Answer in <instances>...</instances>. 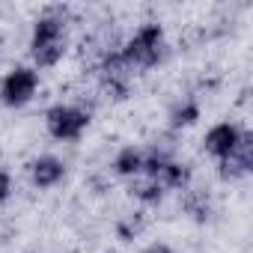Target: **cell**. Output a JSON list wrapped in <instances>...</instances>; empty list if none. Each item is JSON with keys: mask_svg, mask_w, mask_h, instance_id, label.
Returning a JSON list of instances; mask_svg holds the SVG:
<instances>
[{"mask_svg": "<svg viewBox=\"0 0 253 253\" xmlns=\"http://www.w3.org/2000/svg\"><path fill=\"white\" fill-rule=\"evenodd\" d=\"M66 54V21L60 9H48L36 18L30 33V57L39 69L57 66Z\"/></svg>", "mask_w": 253, "mask_h": 253, "instance_id": "6da1fadb", "label": "cell"}, {"mask_svg": "<svg viewBox=\"0 0 253 253\" xmlns=\"http://www.w3.org/2000/svg\"><path fill=\"white\" fill-rule=\"evenodd\" d=\"M116 54H119V60L125 63V69L131 75L155 69L161 63V57H164V30H161V24H155V21L140 24L128 36V42L122 48H116Z\"/></svg>", "mask_w": 253, "mask_h": 253, "instance_id": "7a4b0ae2", "label": "cell"}, {"mask_svg": "<svg viewBox=\"0 0 253 253\" xmlns=\"http://www.w3.org/2000/svg\"><path fill=\"white\" fill-rule=\"evenodd\" d=\"M45 128L54 140H81L89 128V113L78 104H54L45 110Z\"/></svg>", "mask_w": 253, "mask_h": 253, "instance_id": "3957f363", "label": "cell"}, {"mask_svg": "<svg viewBox=\"0 0 253 253\" xmlns=\"http://www.w3.org/2000/svg\"><path fill=\"white\" fill-rule=\"evenodd\" d=\"M39 92V69L33 66H15L0 81V101L6 107H24Z\"/></svg>", "mask_w": 253, "mask_h": 253, "instance_id": "277c9868", "label": "cell"}, {"mask_svg": "<svg viewBox=\"0 0 253 253\" xmlns=\"http://www.w3.org/2000/svg\"><path fill=\"white\" fill-rule=\"evenodd\" d=\"M217 167H220V176L229 179V182L244 179L253 170V134L250 131H241V140L235 143V149L223 161H217Z\"/></svg>", "mask_w": 253, "mask_h": 253, "instance_id": "5b68a950", "label": "cell"}, {"mask_svg": "<svg viewBox=\"0 0 253 253\" xmlns=\"http://www.w3.org/2000/svg\"><path fill=\"white\" fill-rule=\"evenodd\" d=\"M241 131H244V128H238L235 122H217V125H211V128H209V134H206V140H203V149H206L211 158L223 161V158L235 149V143L241 140Z\"/></svg>", "mask_w": 253, "mask_h": 253, "instance_id": "8992f818", "label": "cell"}, {"mask_svg": "<svg viewBox=\"0 0 253 253\" xmlns=\"http://www.w3.org/2000/svg\"><path fill=\"white\" fill-rule=\"evenodd\" d=\"M63 179H66V164H63L60 158H54V155H39V158L30 164V182H33L36 188H42V191L60 185Z\"/></svg>", "mask_w": 253, "mask_h": 253, "instance_id": "52a82bcc", "label": "cell"}, {"mask_svg": "<svg viewBox=\"0 0 253 253\" xmlns=\"http://www.w3.org/2000/svg\"><path fill=\"white\" fill-rule=\"evenodd\" d=\"M113 173L122 179H137L143 176V149L140 146H125L113 158Z\"/></svg>", "mask_w": 253, "mask_h": 253, "instance_id": "ba28073f", "label": "cell"}, {"mask_svg": "<svg viewBox=\"0 0 253 253\" xmlns=\"http://www.w3.org/2000/svg\"><path fill=\"white\" fill-rule=\"evenodd\" d=\"M197 119H200V104L194 98H185L170 110V128H188Z\"/></svg>", "mask_w": 253, "mask_h": 253, "instance_id": "9c48e42d", "label": "cell"}, {"mask_svg": "<svg viewBox=\"0 0 253 253\" xmlns=\"http://www.w3.org/2000/svg\"><path fill=\"white\" fill-rule=\"evenodd\" d=\"M131 197H137V200L146 203V206H155V203H161L164 188H161L158 182L146 179V176H137V179H131Z\"/></svg>", "mask_w": 253, "mask_h": 253, "instance_id": "30bf717a", "label": "cell"}, {"mask_svg": "<svg viewBox=\"0 0 253 253\" xmlns=\"http://www.w3.org/2000/svg\"><path fill=\"white\" fill-rule=\"evenodd\" d=\"M182 206H185V211H188L194 220H206V217H209V211H211V206H209V197H206L203 191H194V188H185Z\"/></svg>", "mask_w": 253, "mask_h": 253, "instance_id": "8fae6325", "label": "cell"}, {"mask_svg": "<svg viewBox=\"0 0 253 253\" xmlns=\"http://www.w3.org/2000/svg\"><path fill=\"white\" fill-rule=\"evenodd\" d=\"M12 197V176L6 170H0V203H6Z\"/></svg>", "mask_w": 253, "mask_h": 253, "instance_id": "7c38bea8", "label": "cell"}, {"mask_svg": "<svg viewBox=\"0 0 253 253\" xmlns=\"http://www.w3.org/2000/svg\"><path fill=\"white\" fill-rule=\"evenodd\" d=\"M140 253H173V247H170V244H164V241H152V244H146Z\"/></svg>", "mask_w": 253, "mask_h": 253, "instance_id": "4fadbf2b", "label": "cell"}]
</instances>
